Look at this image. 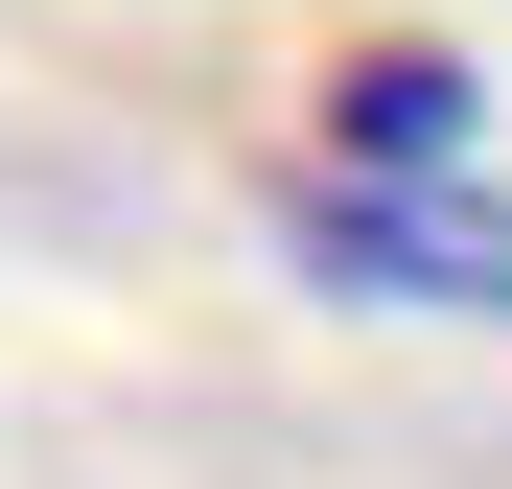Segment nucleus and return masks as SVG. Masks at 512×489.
<instances>
[{
  "label": "nucleus",
  "mask_w": 512,
  "mask_h": 489,
  "mask_svg": "<svg viewBox=\"0 0 512 489\" xmlns=\"http://www.w3.org/2000/svg\"><path fill=\"white\" fill-rule=\"evenodd\" d=\"M326 187H466V70L443 47H373L326 94Z\"/></svg>",
  "instance_id": "2"
},
{
  "label": "nucleus",
  "mask_w": 512,
  "mask_h": 489,
  "mask_svg": "<svg viewBox=\"0 0 512 489\" xmlns=\"http://www.w3.org/2000/svg\"><path fill=\"white\" fill-rule=\"evenodd\" d=\"M280 233L350 303H512V210H466V187H303Z\"/></svg>",
  "instance_id": "1"
}]
</instances>
